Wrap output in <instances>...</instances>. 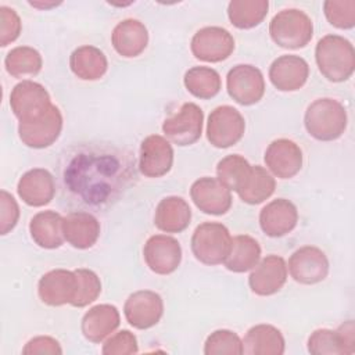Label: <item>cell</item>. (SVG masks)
I'll return each instance as SVG.
<instances>
[{
    "label": "cell",
    "instance_id": "cell-1",
    "mask_svg": "<svg viewBox=\"0 0 355 355\" xmlns=\"http://www.w3.org/2000/svg\"><path fill=\"white\" fill-rule=\"evenodd\" d=\"M135 178L132 155L104 144L79 147L71 154L62 172L65 193L92 208H105L116 202Z\"/></svg>",
    "mask_w": 355,
    "mask_h": 355
},
{
    "label": "cell",
    "instance_id": "cell-2",
    "mask_svg": "<svg viewBox=\"0 0 355 355\" xmlns=\"http://www.w3.org/2000/svg\"><path fill=\"white\" fill-rule=\"evenodd\" d=\"M315 60L319 72L334 83L349 79L355 69L354 46L340 35L323 36L315 47Z\"/></svg>",
    "mask_w": 355,
    "mask_h": 355
},
{
    "label": "cell",
    "instance_id": "cell-3",
    "mask_svg": "<svg viewBox=\"0 0 355 355\" xmlns=\"http://www.w3.org/2000/svg\"><path fill=\"white\" fill-rule=\"evenodd\" d=\"M304 125L308 135L319 141L337 140L348 125L347 110L336 98H316L305 111Z\"/></svg>",
    "mask_w": 355,
    "mask_h": 355
},
{
    "label": "cell",
    "instance_id": "cell-4",
    "mask_svg": "<svg viewBox=\"0 0 355 355\" xmlns=\"http://www.w3.org/2000/svg\"><path fill=\"white\" fill-rule=\"evenodd\" d=\"M269 35L282 49H302L313 36V22L302 10L286 8L270 19Z\"/></svg>",
    "mask_w": 355,
    "mask_h": 355
},
{
    "label": "cell",
    "instance_id": "cell-5",
    "mask_svg": "<svg viewBox=\"0 0 355 355\" xmlns=\"http://www.w3.org/2000/svg\"><path fill=\"white\" fill-rule=\"evenodd\" d=\"M191 252L204 265L223 263L232 245L229 229L220 222H204L191 236Z\"/></svg>",
    "mask_w": 355,
    "mask_h": 355
},
{
    "label": "cell",
    "instance_id": "cell-6",
    "mask_svg": "<svg viewBox=\"0 0 355 355\" xmlns=\"http://www.w3.org/2000/svg\"><path fill=\"white\" fill-rule=\"evenodd\" d=\"M245 130L241 112L232 105L214 108L207 122V139L216 148H229L237 144Z\"/></svg>",
    "mask_w": 355,
    "mask_h": 355
},
{
    "label": "cell",
    "instance_id": "cell-7",
    "mask_svg": "<svg viewBox=\"0 0 355 355\" xmlns=\"http://www.w3.org/2000/svg\"><path fill=\"white\" fill-rule=\"evenodd\" d=\"M226 90L240 105L257 104L265 94L263 75L251 64H237L227 72Z\"/></svg>",
    "mask_w": 355,
    "mask_h": 355
},
{
    "label": "cell",
    "instance_id": "cell-8",
    "mask_svg": "<svg viewBox=\"0 0 355 355\" xmlns=\"http://www.w3.org/2000/svg\"><path fill=\"white\" fill-rule=\"evenodd\" d=\"M62 114L57 105H51L43 115L18 122L19 140L31 148H46L57 141L62 130Z\"/></svg>",
    "mask_w": 355,
    "mask_h": 355
},
{
    "label": "cell",
    "instance_id": "cell-9",
    "mask_svg": "<svg viewBox=\"0 0 355 355\" xmlns=\"http://www.w3.org/2000/svg\"><path fill=\"white\" fill-rule=\"evenodd\" d=\"M51 105L46 87L29 79L17 83L10 94V107L18 122L35 119L43 115Z\"/></svg>",
    "mask_w": 355,
    "mask_h": 355
},
{
    "label": "cell",
    "instance_id": "cell-10",
    "mask_svg": "<svg viewBox=\"0 0 355 355\" xmlns=\"http://www.w3.org/2000/svg\"><path fill=\"white\" fill-rule=\"evenodd\" d=\"M204 112L196 103H184L180 110L164 121L165 137L178 146L194 144L202 133Z\"/></svg>",
    "mask_w": 355,
    "mask_h": 355
},
{
    "label": "cell",
    "instance_id": "cell-11",
    "mask_svg": "<svg viewBox=\"0 0 355 355\" xmlns=\"http://www.w3.org/2000/svg\"><path fill=\"white\" fill-rule=\"evenodd\" d=\"M190 50L200 61L220 62L232 55L234 39L232 33L222 26H204L193 35Z\"/></svg>",
    "mask_w": 355,
    "mask_h": 355
},
{
    "label": "cell",
    "instance_id": "cell-12",
    "mask_svg": "<svg viewBox=\"0 0 355 355\" xmlns=\"http://www.w3.org/2000/svg\"><path fill=\"white\" fill-rule=\"evenodd\" d=\"M287 270L300 284H316L326 279L329 273V259L320 248L304 245L290 255Z\"/></svg>",
    "mask_w": 355,
    "mask_h": 355
},
{
    "label": "cell",
    "instance_id": "cell-13",
    "mask_svg": "<svg viewBox=\"0 0 355 355\" xmlns=\"http://www.w3.org/2000/svg\"><path fill=\"white\" fill-rule=\"evenodd\" d=\"M126 322L139 330L155 326L164 315L162 297L151 290H139L128 297L123 305Z\"/></svg>",
    "mask_w": 355,
    "mask_h": 355
},
{
    "label": "cell",
    "instance_id": "cell-14",
    "mask_svg": "<svg viewBox=\"0 0 355 355\" xmlns=\"http://www.w3.org/2000/svg\"><path fill=\"white\" fill-rule=\"evenodd\" d=\"M143 257L154 273L171 275L182 262V247L172 236L154 234L147 239L143 247Z\"/></svg>",
    "mask_w": 355,
    "mask_h": 355
},
{
    "label": "cell",
    "instance_id": "cell-15",
    "mask_svg": "<svg viewBox=\"0 0 355 355\" xmlns=\"http://www.w3.org/2000/svg\"><path fill=\"white\" fill-rule=\"evenodd\" d=\"M287 263L280 255H266L251 269L248 286L252 293L261 297L273 295L282 290L287 280Z\"/></svg>",
    "mask_w": 355,
    "mask_h": 355
},
{
    "label": "cell",
    "instance_id": "cell-16",
    "mask_svg": "<svg viewBox=\"0 0 355 355\" xmlns=\"http://www.w3.org/2000/svg\"><path fill=\"white\" fill-rule=\"evenodd\" d=\"M190 197L194 205L208 215H223L232 207V191L216 178L202 176L193 182Z\"/></svg>",
    "mask_w": 355,
    "mask_h": 355
},
{
    "label": "cell",
    "instance_id": "cell-17",
    "mask_svg": "<svg viewBox=\"0 0 355 355\" xmlns=\"http://www.w3.org/2000/svg\"><path fill=\"white\" fill-rule=\"evenodd\" d=\"M173 165V147L159 135L147 136L140 144L139 169L146 178L165 176Z\"/></svg>",
    "mask_w": 355,
    "mask_h": 355
},
{
    "label": "cell",
    "instance_id": "cell-18",
    "mask_svg": "<svg viewBox=\"0 0 355 355\" xmlns=\"http://www.w3.org/2000/svg\"><path fill=\"white\" fill-rule=\"evenodd\" d=\"M354 322L347 320L338 329H316L308 337V352L313 355H341L355 352Z\"/></svg>",
    "mask_w": 355,
    "mask_h": 355
},
{
    "label": "cell",
    "instance_id": "cell-19",
    "mask_svg": "<svg viewBox=\"0 0 355 355\" xmlns=\"http://www.w3.org/2000/svg\"><path fill=\"white\" fill-rule=\"evenodd\" d=\"M78 288L75 270L53 269L44 273L37 283V294L42 302L50 306L72 304Z\"/></svg>",
    "mask_w": 355,
    "mask_h": 355
},
{
    "label": "cell",
    "instance_id": "cell-20",
    "mask_svg": "<svg viewBox=\"0 0 355 355\" xmlns=\"http://www.w3.org/2000/svg\"><path fill=\"white\" fill-rule=\"evenodd\" d=\"M263 161L276 178L290 179L302 168V150L290 139H276L268 146Z\"/></svg>",
    "mask_w": 355,
    "mask_h": 355
},
{
    "label": "cell",
    "instance_id": "cell-21",
    "mask_svg": "<svg viewBox=\"0 0 355 355\" xmlns=\"http://www.w3.org/2000/svg\"><path fill=\"white\" fill-rule=\"evenodd\" d=\"M309 65L295 54H284L269 67V80L280 92L300 90L308 80Z\"/></svg>",
    "mask_w": 355,
    "mask_h": 355
},
{
    "label": "cell",
    "instance_id": "cell-22",
    "mask_svg": "<svg viewBox=\"0 0 355 355\" xmlns=\"http://www.w3.org/2000/svg\"><path fill=\"white\" fill-rule=\"evenodd\" d=\"M298 222L297 207L287 198L268 202L259 212V226L269 237H283L294 230Z\"/></svg>",
    "mask_w": 355,
    "mask_h": 355
},
{
    "label": "cell",
    "instance_id": "cell-23",
    "mask_svg": "<svg viewBox=\"0 0 355 355\" xmlns=\"http://www.w3.org/2000/svg\"><path fill=\"white\" fill-rule=\"evenodd\" d=\"M17 193L26 205L43 207L54 198V178L44 168H32L19 178Z\"/></svg>",
    "mask_w": 355,
    "mask_h": 355
},
{
    "label": "cell",
    "instance_id": "cell-24",
    "mask_svg": "<svg viewBox=\"0 0 355 355\" xmlns=\"http://www.w3.org/2000/svg\"><path fill=\"white\" fill-rule=\"evenodd\" d=\"M121 323V315L115 305L98 304L92 306L82 318L80 330L90 343H101L111 336Z\"/></svg>",
    "mask_w": 355,
    "mask_h": 355
},
{
    "label": "cell",
    "instance_id": "cell-25",
    "mask_svg": "<svg viewBox=\"0 0 355 355\" xmlns=\"http://www.w3.org/2000/svg\"><path fill=\"white\" fill-rule=\"evenodd\" d=\"M62 232L69 245L78 250H87L98 240L100 222L93 214L86 211L69 212L64 216Z\"/></svg>",
    "mask_w": 355,
    "mask_h": 355
},
{
    "label": "cell",
    "instance_id": "cell-26",
    "mask_svg": "<svg viewBox=\"0 0 355 355\" xmlns=\"http://www.w3.org/2000/svg\"><path fill=\"white\" fill-rule=\"evenodd\" d=\"M111 43L119 55L133 58L146 50L148 44V31L141 21L126 18L115 25L111 33Z\"/></svg>",
    "mask_w": 355,
    "mask_h": 355
},
{
    "label": "cell",
    "instance_id": "cell-27",
    "mask_svg": "<svg viewBox=\"0 0 355 355\" xmlns=\"http://www.w3.org/2000/svg\"><path fill=\"white\" fill-rule=\"evenodd\" d=\"M191 220L189 202L178 196L162 198L154 214V225L165 233H180L186 230Z\"/></svg>",
    "mask_w": 355,
    "mask_h": 355
},
{
    "label": "cell",
    "instance_id": "cell-28",
    "mask_svg": "<svg viewBox=\"0 0 355 355\" xmlns=\"http://www.w3.org/2000/svg\"><path fill=\"white\" fill-rule=\"evenodd\" d=\"M286 341L282 331L266 323L250 327L243 340V354L247 355H282Z\"/></svg>",
    "mask_w": 355,
    "mask_h": 355
},
{
    "label": "cell",
    "instance_id": "cell-29",
    "mask_svg": "<svg viewBox=\"0 0 355 355\" xmlns=\"http://www.w3.org/2000/svg\"><path fill=\"white\" fill-rule=\"evenodd\" d=\"M64 216L55 211H40L29 222V233L35 244L44 250H54L65 241L62 232Z\"/></svg>",
    "mask_w": 355,
    "mask_h": 355
},
{
    "label": "cell",
    "instance_id": "cell-30",
    "mask_svg": "<svg viewBox=\"0 0 355 355\" xmlns=\"http://www.w3.org/2000/svg\"><path fill=\"white\" fill-rule=\"evenodd\" d=\"M69 68L82 80H98L107 72L108 61L98 47L85 44L71 53Z\"/></svg>",
    "mask_w": 355,
    "mask_h": 355
},
{
    "label": "cell",
    "instance_id": "cell-31",
    "mask_svg": "<svg viewBox=\"0 0 355 355\" xmlns=\"http://www.w3.org/2000/svg\"><path fill=\"white\" fill-rule=\"evenodd\" d=\"M261 259V245L259 243L248 236L239 234L232 237L230 251L223 262L225 268L234 273H244L251 270Z\"/></svg>",
    "mask_w": 355,
    "mask_h": 355
},
{
    "label": "cell",
    "instance_id": "cell-32",
    "mask_svg": "<svg viewBox=\"0 0 355 355\" xmlns=\"http://www.w3.org/2000/svg\"><path fill=\"white\" fill-rule=\"evenodd\" d=\"M183 83L190 94L202 100L215 97L222 87V80L218 71L202 65L187 69Z\"/></svg>",
    "mask_w": 355,
    "mask_h": 355
},
{
    "label": "cell",
    "instance_id": "cell-33",
    "mask_svg": "<svg viewBox=\"0 0 355 355\" xmlns=\"http://www.w3.org/2000/svg\"><path fill=\"white\" fill-rule=\"evenodd\" d=\"M268 10V0H233L227 6V17L233 26L251 29L265 19Z\"/></svg>",
    "mask_w": 355,
    "mask_h": 355
},
{
    "label": "cell",
    "instance_id": "cell-34",
    "mask_svg": "<svg viewBox=\"0 0 355 355\" xmlns=\"http://www.w3.org/2000/svg\"><path fill=\"white\" fill-rule=\"evenodd\" d=\"M4 67L7 73L19 79L37 75L43 67V60L36 49L31 46H17L7 53Z\"/></svg>",
    "mask_w": 355,
    "mask_h": 355
},
{
    "label": "cell",
    "instance_id": "cell-35",
    "mask_svg": "<svg viewBox=\"0 0 355 355\" xmlns=\"http://www.w3.org/2000/svg\"><path fill=\"white\" fill-rule=\"evenodd\" d=\"M275 189L276 180L270 172L261 165H252L250 178L237 194L244 202L257 205L268 200L275 193Z\"/></svg>",
    "mask_w": 355,
    "mask_h": 355
},
{
    "label": "cell",
    "instance_id": "cell-36",
    "mask_svg": "<svg viewBox=\"0 0 355 355\" xmlns=\"http://www.w3.org/2000/svg\"><path fill=\"white\" fill-rule=\"evenodd\" d=\"M252 165L240 154H230L223 157L216 165L218 180L230 191L239 193L250 178Z\"/></svg>",
    "mask_w": 355,
    "mask_h": 355
},
{
    "label": "cell",
    "instance_id": "cell-37",
    "mask_svg": "<svg viewBox=\"0 0 355 355\" xmlns=\"http://www.w3.org/2000/svg\"><path fill=\"white\" fill-rule=\"evenodd\" d=\"M205 355H241L243 340L237 333L229 329L212 331L204 343Z\"/></svg>",
    "mask_w": 355,
    "mask_h": 355
},
{
    "label": "cell",
    "instance_id": "cell-38",
    "mask_svg": "<svg viewBox=\"0 0 355 355\" xmlns=\"http://www.w3.org/2000/svg\"><path fill=\"white\" fill-rule=\"evenodd\" d=\"M75 273L78 277V288L71 305L75 308H83L98 298L101 293V282L97 273L92 269L79 268L75 269Z\"/></svg>",
    "mask_w": 355,
    "mask_h": 355
},
{
    "label": "cell",
    "instance_id": "cell-39",
    "mask_svg": "<svg viewBox=\"0 0 355 355\" xmlns=\"http://www.w3.org/2000/svg\"><path fill=\"white\" fill-rule=\"evenodd\" d=\"M323 12L330 25L338 29H352L355 26L354 0H326Z\"/></svg>",
    "mask_w": 355,
    "mask_h": 355
},
{
    "label": "cell",
    "instance_id": "cell-40",
    "mask_svg": "<svg viewBox=\"0 0 355 355\" xmlns=\"http://www.w3.org/2000/svg\"><path fill=\"white\" fill-rule=\"evenodd\" d=\"M101 352L104 355H130L139 352L136 336L129 330H119L105 340Z\"/></svg>",
    "mask_w": 355,
    "mask_h": 355
},
{
    "label": "cell",
    "instance_id": "cell-41",
    "mask_svg": "<svg viewBox=\"0 0 355 355\" xmlns=\"http://www.w3.org/2000/svg\"><path fill=\"white\" fill-rule=\"evenodd\" d=\"M22 22L17 11L11 7H0V46L6 47L15 42L21 33Z\"/></svg>",
    "mask_w": 355,
    "mask_h": 355
},
{
    "label": "cell",
    "instance_id": "cell-42",
    "mask_svg": "<svg viewBox=\"0 0 355 355\" xmlns=\"http://www.w3.org/2000/svg\"><path fill=\"white\" fill-rule=\"evenodd\" d=\"M19 219V207L12 194L7 190L0 191V233L4 236L11 232Z\"/></svg>",
    "mask_w": 355,
    "mask_h": 355
},
{
    "label": "cell",
    "instance_id": "cell-43",
    "mask_svg": "<svg viewBox=\"0 0 355 355\" xmlns=\"http://www.w3.org/2000/svg\"><path fill=\"white\" fill-rule=\"evenodd\" d=\"M22 354L25 355H36V354H50L60 355L62 354V348L60 343L50 336H37L31 338L25 347L22 348Z\"/></svg>",
    "mask_w": 355,
    "mask_h": 355
},
{
    "label": "cell",
    "instance_id": "cell-44",
    "mask_svg": "<svg viewBox=\"0 0 355 355\" xmlns=\"http://www.w3.org/2000/svg\"><path fill=\"white\" fill-rule=\"evenodd\" d=\"M29 4L32 7H37V8H50V7H55L58 3H51V4H42V3H35V1H29Z\"/></svg>",
    "mask_w": 355,
    "mask_h": 355
}]
</instances>
